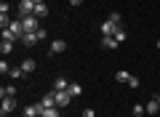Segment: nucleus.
Masks as SVG:
<instances>
[{"label":"nucleus","mask_w":160,"mask_h":117,"mask_svg":"<svg viewBox=\"0 0 160 117\" xmlns=\"http://www.w3.org/2000/svg\"><path fill=\"white\" fill-rule=\"evenodd\" d=\"M155 99H158V104H160V93H158V96H155Z\"/></svg>","instance_id":"obj_28"},{"label":"nucleus","mask_w":160,"mask_h":117,"mask_svg":"<svg viewBox=\"0 0 160 117\" xmlns=\"http://www.w3.org/2000/svg\"><path fill=\"white\" fill-rule=\"evenodd\" d=\"M22 43L27 45V48H32L35 43H40V37H38V32H27V35H24V37H22Z\"/></svg>","instance_id":"obj_8"},{"label":"nucleus","mask_w":160,"mask_h":117,"mask_svg":"<svg viewBox=\"0 0 160 117\" xmlns=\"http://www.w3.org/2000/svg\"><path fill=\"white\" fill-rule=\"evenodd\" d=\"M69 6H72V8H78V6H83V0H69Z\"/></svg>","instance_id":"obj_27"},{"label":"nucleus","mask_w":160,"mask_h":117,"mask_svg":"<svg viewBox=\"0 0 160 117\" xmlns=\"http://www.w3.org/2000/svg\"><path fill=\"white\" fill-rule=\"evenodd\" d=\"M40 117H62L59 106H51V109H40Z\"/></svg>","instance_id":"obj_16"},{"label":"nucleus","mask_w":160,"mask_h":117,"mask_svg":"<svg viewBox=\"0 0 160 117\" xmlns=\"http://www.w3.org/2000/svg\"><path fill=\"white\" fill-rule=\"evenodd\" d=\"M46 13H48V6H46V3H38V6H35V16H46Z\"/></svg>","instance_id":"obj_20"},{"label":"nucleus","mask_w":160,"mask_h":117,"mask_svg":"<svg viewBox=\"0 0 160 117\" xmlns=\"http://www.w3.org/2000/svg\"><path fill=\"white\" fill-rule=\"evenodd\" d=\"M142 117H147V115H142Z\"/></svg>","instance_id":"obj_31"},{"label":"nucleus","mask_w":160,"mask_h":117,"mask_svg":"<svg viewBox=\"0 0 160 117\" xmlns=\"http://www.w3.org/2000/svg\"><path fill=\"white\" fill-rule=\"evenodd\" d=\"M69 96H72V99H78V96H83V85H80V83H69Z\"/></svg>","instance_id":"obj_13"},{"label":"nucleus","mask_w":160,"mask_h":117,"mask_svg":"<svg viewBox=\"0 0 160 117\" xmlns=\"http://www.w3.org/2000/svg\"><path fill=\"white\" fill-rule=\"evenodd\" d=\"M83 117H96V112L93 109H83Z\"/></svg>","instance_id":"obj_26"},{"label":"nucleus","mask_w":160,"mask_h":117,"mask_svg":"<svg viewBox=\"0 0 160 117\" xmlns=\"http://www.w3.org/2000/svg\"><path fill=\"white\" fill-rule=\"evenodd\" d=\"M8 29H11V32L16 35V40H22L24 35H27V32H24V24H22V19H13V22H11V27H8Z\"/></svg>","instance_id":"obj_6"},{"label":"nucleus","mask_w":160,"mask_h":117,"mask_svg":"<svg viewBox=\"0 0 160 117\" xmlns=\"http://www.w3.org/2000/svg\"><path fill=\"white\" fill-rule=\"evenodd\" d=\"M35 0H19V13L22 16H29V13H35Z\"/></svg>","instance_id":"obj_5"},{"label":"nucleus","mask_w":160,"mask_h":117,"mask_svg":"<svg viewBox=\"0 0 160 117\" xmlns=\"http://www.w3.org/2000/svg\"><path fill=\"white\" fill-rule=\"evenodd\" d=\"M131 77H133V75L131 72H126V69H120V72H115V80H118V83H131Z\"/></svg>","instance_id":"obj_11"},{"label":"nucleus","mask_w":160,"mask_h":117,"mask_svg":"<svg viewBox=\"0 0 160 117\" xmlns=\"http://www.w3.org/2000/svg\"><path fill=\"white\" fill-rule=\"evenodd\" d=\"M115 40H118V43H126V40H128V32H126L123 27H120L118 32H115Z\"/></svg>","instance_id":"obj_21"},{"label":"nucleus","mask_w":160,"mask_h":117,"mask_svg":"<svg viewBox=\"0 0 160 117\" xmlns=\"http://www.w3.org/2000/svg\"><path fill=\"white\" fill-rule=\"evenodd\" d=\"M158 48H160V40H158Z\"/></svg>","instance_id":"obj_30"},{"label":"nucleus","mask_w":160,"mask_h":117,"mask_svg":"<svg viewBox=\"0 0 160 117\" xmlns=\"http://www.w3.org/2000/svg\"><path fill=\"white\" fill-rule=\"evenodd\" d=\"M22 24H24V32H38V29H40V19L35 16V13L22 16Z\"/></svg>","instance_id":"obj_1"},{"label":"nucleus","mask_w":160,"mask_h":117,"mask_svg":"<svg viewBox=\"0 0 160 117\" xmlns=\"http://www.w3.org/2000/svg\"><path fill=\"white\" fill-rule=\"evenodd\" d=\"M13 109H16V99L6 96V99H3V104H0V117H8Z\"/></svg>","instance_id":"obj_3"},{"label":"nucleus","mask_w":160,"mask_h":117,"mask_svg":"<svg viewBox=\"0 0 160 117\" xmlns=\"http://www.w3.org/2000/svg\"><path fill=\"white\" fill-rule=\"evenodd\" d=\"M144 109H147V115H160V104H158V99H152L147 106H144Z\"/></svg>","instance_id":"obj_15"},{"label":"nucleus","mask_w":160,"mask_h":117,"mask_svg":"<svg viewBox=\"0 0 160 117\" xmlns=\"http://www.w3.org/2000/svg\"><path fill=\"white\" fill-rule=\"evenodd\" d=\"M35 67H38L35 59H24V61H22V69H24V72H35Z\"/></svg>","instance_id":"obj_18"},{"label":"nucleus","mask_w":160,"mask_h":117,"mask_svg":"<svg viewBox=\"0 0 160 117\" xmlns=\"http://www.w3.org/2000/svg\"><path fill=\"white\" fill-rule=\"evenodd\" d=\"M53 90V88H51ZM53 99H56V106L59 109H64V106H69V99H72V96H69V90H53Z\"/></svg>","instance_id":"obj_2"},{"label":"nucleus","mask_w":160,"mask_h":117,"mask_svg":"<svg viewBox=\"0 0 160 117\" xmlns=\"http://www.w3.org/2000/svg\"><path fill=\"white\" fill-rule=\"evenodd\" d=\"M120 19H123V16H120L118 11H112V13H109V22H115V24H120Z\"/></svg>","instance_id":"obj_25"},{"label":"nucleus","mask_w":160,"mask_h":117,"mask_svg":"<svg viewBox=\"0 0 160 117\" xmlns=\"http://www.w3.org/2000/svg\"><path fill=\"white\" fill-rule=\"evenodd\" d=\"M0 51H3V56H11L13 53V43L11 40H3V43H0Z\"/></svg>","instance_id":"obj_17"},{"label":"nucleus","mask_w":160,"mask_h":117,"mask_svg":"<svg viewBox=\"0 0 160 117\" xmlns=\"http://www.w3.org/2000/svg\"><path fill=\"white\" fill-rule=\"evenodd\" d=\"M133 117H142V115H147V109H144L142 104H133V112H131Z\"/></svg>","instance_id":"obj_22"},{"label":"nucleus","mask_w":160,"mask_h":117,"mask_svg":"<svg viewBox=\"0 0 160 117\" xmlns=\"http://www.w3.org/2000/svg\"><path fill=\"white\" fill-rule=\"evenodd\" d=\"M64 51H67V43H64V40H53L51 48H48V53H51V56H59V53H64Z\"/></svg>","instance_id":"obj_7"},{"label":"nucleus","mask_w":160,"mask_h":117,"mask_svg":"<svg viewBox=\"0 0 160 117\" xmlns=\"http://www.w3.org/2000/svg\"><path fill=\"white\" fill-rule=\"evenodd\" d=\"M0 96H3V99H6V96H11V99H16V85H3V88H0Z\"/></svg>","instance_id":"obj_12"},{"label":"nucleus","mask_w":160,"mask_h":117,"mask_svg":"<svg viewBox=\"0 0 160 117\" xmlns=\"http://www.w3.org/2000/svg\"><path fill=\"white\" fill-rule=\"evenodd\" d=\"M118 29H120V24L109 22V19H107V22H102V35H104V37H115V32H118Z\"/></svg>","instance_id":"obj_4"},{"label":"nucleus","mask_w":160,"mask_h":117,"mask_svg":"<svg viewBox=\"0 0 160 117\" xmlns=\"http://www.w3.org/2000/svg\"><path fill=\"white\" fill-rule=\"evenodd\" d=\"M24 117H40V104H29V106H24Z\"/></svg>","instance_id":"obj_9"},{"label":"nucleus","mask_w":160,"mask_h":117,"mask_svg":"<svg viewBox=\"0 0 160 117\" xmlns=\"http://www.w3.org/2000/svg\"><path fill=\"white\" fill-rule=\"evenodd\" d=\"M35 3H46V0H35Z\"/></svg>","instance_id":"obj_29"},{"label":"nucleus","mask_w":160,"mask_h":117,"mask_svg":"<svg viewBox=\"0 0 160 117\" xmlns=\"http://www.w3.org/2000/svg\"><path fill=\"white\" fill-rule=\"evenodd\" d=\"M22 75H24V69H22V67H11L8 77H11V80H22Z\"/></svg>","instance_id":"obj_19"},{"label":"nucleus","mask_w":160,"mask_h":117,"mask_svg":"<svg viewBox=\"0 0 160 117\" xmlns=\"http://www.w3.org/2000/svg\"><path fill=\"white\" fill-rule=\"evenodd\" d=\"M69 88V80L67 77H56L53 80V90H67Z\"/></svg>","instance_id":"obj_14"},{"label":"nucleus","mask_w":160,"mask_h":117,"mask_svg":"<svg viewBox=\"0 0 160 117\" xmlns=\"http://www.w3.org/2000/svg\"><path fill=\"white\" fill-rule=\"evenodd\" d=\"M0 72H3V75H8V72H11V64H8L6 59H3V61H0Z\"/></svg>","instance_id":"obj_24"},{"label":"nucleus","mask_w":160,"mask_h":117,"mask_svg":"<svg viewBox=\"0 0 160 117\" xmlns=\"http://www.w3.org/2000/svg\"><path fill=\"white\" fill-rule=\"evenodd\" d=\"M118 40L115 37H102V48H107V51H118Z\"/></svg>","instance_id":"obj_10"},{"label":"nucleus","mask_w":160,"mask_h":117,"mask_svg":"<svg viewBox=\"0 0 160 117\" xmlns=\"http://www.w3.org/2000/svg\"><path fill=\"white\" fill-rule=\"evenodd\" d=\"M3 40H11V43H16V35H13L11 29H3Z\"/></svg>","instance_id":"obj_23"}]
</instances>
